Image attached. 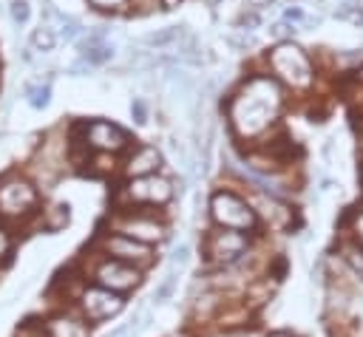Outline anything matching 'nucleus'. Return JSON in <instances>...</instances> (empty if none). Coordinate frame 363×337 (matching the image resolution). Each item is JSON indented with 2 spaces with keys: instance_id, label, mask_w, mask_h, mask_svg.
Here are the masks:
<instances>
[{
  "instance_id": "1",
  "label": "nucleus",
  "mask_w": 363,
  "mask_h": 337,
  "mask_svg": "<svg viewBox=\"0 0 363 337\" xmlns=\"http://www.w3.org/2000/svg\"><path fill=\"white\" fill-rule=\"evenodd\" d=\"M281 88L272 76H252L230 102V119L241 133H258L275 119Z\"/></svg>"
},
{
  "instance_id": "2",
  "label": "nucleus",
  "mask_w": 363,
  "mask_h": 337,
  "mask_svg": "<svg viewBox=\"0 0 363 337\" xmlns=\"http://www.w3.org/2000/svg\"><path fill=\"white\" fill-rule=\"evenodd\" d=\"M269 65H272V71H275L281 79H286V82H292V85H306L309 76H312V68H309L306 54H303L298 45H292V42L275 45V48L269 51Z\"/></svg>"
},
{
  "instance_id": "3",
  "label": "nucleus",
  "mask_w": 363,
  "mask_h": 337,
  "mask_svg": "<svg viewBox=\"0 0 363 337\" xmlns=\"http://www.w3.org/2000/svg\"><path fill=\"white\" fill-rule=\"evenodd\" d=\"M210 212H213V221L221 224V227H227V229H247V227L255 224L252 210L247 207V201L238 198V195L230 193V190H221V193L213 195Z\"/></svg>"
},
{
  "instance_id": "4",
  "label": "nucleus",
  "mask_w": 363,
  "mask_h": 337,
  "mask_svg": "<svg viewBox=\"0 0 363 337\" xmlns=\"http://www.w3.org/2000/svg\"><path fill=\"white\" fill-rule=\"evenodd\" d=\"M34 204H37V190L31 181H26L20 176H6L0 181V212L3 215L17 218V215L28 212Z\"/></svg>"
},
{
  "instance_id": "5",
  "label": "nucleus",
  "mask_w": 363,
  "mask_h": 337,
  "mask_svg": "<svg viewBox=\"0 0 363 337\" xmlns=\"http://www.w3.org/2000/svg\"><path fill=\"white\" fill-rule=\"evenodd\" d=\"M82 130H85L82 142L88 147H94V150H102V153H116L130 142L128 133L119 125L108 122V119H91V122L82 125Z\"/></svg>"
},
{
  "instance_id": "6",
  "label": "nucleus",
  "mask_w": 363,
  "mask_h": 337,
  "mask_svg": "<svg viewBox=\"0 0 363 337\" xmlns=\"http://www.w3.org/2000/svg\"><path fill=\"white\" fill-rule=\"evenodd\" d=\"M128 195L133 201H147V204H167L173 195V187L162 176H139L128 184Z\"/></svg>"
},
{
  "instance_id": "7",
  "label": "nucleus",
  "mask_w": 363,
  "mask_h": 337,
  "mask_svg": "<svg viewBox=\"0 0 363 337\" xmlns=\"http://www.w3.org/2000/svg\"><path fill=\"white\" fill-rule=\"evenodd\" d=\"M96 280H99V286L102 289H119V292H125V289H133L136 283H139V272L133 269V266H128V263H122V261H105L99 269H96Z\"/></svg>"
},
{
  "instance_id": "8",
  "label": "nucleus",
  "mask_w": 363,
  "mask_h": 337,
  "mask_svg": "<svg viewBox=\"0 0 363 337\" xmlns=\"http://www.w3.org/2000/svg\"><path fill=\"white\" fill-rule=\"evenodd\" d=\"M247 249V238L235 229H218L207 238V255L216 261H233Z\"/></svg>"
},
{
  "instance_id": "9",
  "label": "nucleus",
  "mask_w": 363,
  "mask_h": 337,
  "mask_svg": "<svg viewBox=\"0 0 363 337\" xmlns=\"http://www.w3.org/2000/svg\"><path fill=\"white\" fill-rule=\"evenodd\" d=\"M82 309L91 320H105V317L122 312V297L108 289H88L82 295Z\"/></svg>"
},
{
  "instance_id": "10",
  "label": "nucleus",
  "mask_w": 363,
  "mask_h": 337,
  "mask_svg": "<svg viewBox=\"0 0 363 337\" xmlns=\"http://www.w3.org/2000/svg\"><path fill=\"white\" fill-rule=\"evenodd\" d=\"M162 164V153L156 150V147H150V144H142V147H136L133 153H130V159H128V176H153V170Z\"/></svg>"
},
{
  "instance_id": "11",
  "label": "nucleus",
  "mask_w": 363,
  "mask_h": 337,
  "mask_svg": "<svg viewBox=\"0 0 363 337\" xmlns=\"http://www.w3.org/2000/svg\"><path fill=\"white\" fill-rule=\"evenodd\" d=\"M182 40H187V28L184 25H167V28H159V31H150L142 37V45L153 48V51H164V48H176Z\"/></svg>"
},
{
  "instance_id": "12",
  "label": "nucleus",
  "mask_w": 363,
  "mask_h": 337,
  "mask_svg": "<svg viewBox=\"0 0 363 337\" xmlns=\"http://www.w3.org/2000/svg\"><path fill=\"white\" fill-rule=\"evenodd\" d=\"M108 252H113L116 258H125V261H147L150 258V249L133 238H125V235H113L108 238Z\"/></svg>"
},
{
  "instance_id": "13",
  "label": "nucleus",
  "mask_w": 363,
  "mask_h": 337,
  "mask_svg": "<svg viewBox=\"0 0 363 337\" xmlns=\"http://www.w3.org/2000/svg\"><path fill=\"white\" fill-rule=\"evenodd\" d=\"M48 331H51V337H91L88 326H82L74 317H54V320H48Z\"/></svg>"
},
{
  "instance_id": "14",
  "label": "nucleus",
  "mask_w": 363,
  "mask_h": 337,
  "mask_svg": "<svg viewBox=\"0 0 363 337\" xmlns=\"http://www.w3.org/2000/svg\"><path fill=\"white\" fill-rule=\"evenodd\" d=\"M125 232L130 235V238H145V241H159L162 238V224H156V221H150V218H130V221H125Z\"/></svg>"
},
{
  "instance_id": "15",
  "label": "nucleus",
  "mask_w": 363,
  "mask_h": 337,
  "mask_svg": "<svg viewBox=\"0 0 363 337\" xmlns=\"http://www.w3.org/2000/svg\"><path fill=\"white\" fill-rule=\"evenodd\" d=\"M31 45H34L37 51H51V48L57 45V34H54L48 25H40V28L31 34Z\"/></svg>"
},
{
  "instance_id": "16",
  "label": "nucleus",
  "mask_w": 363,
  "mask_h": 337,
  "mask_svg": "<svg viewBox=\"0 0 363 337\" xmlns=\"http://www.w3.org/2000/svg\"><path fill=\"white\" fill-rule=\"evenodd\" d=\"M26 96H28V105L34 110H43L51 102V88L48 85H34V88H26Z\"/></svg>"
},
{
  "instance_id": "17",
  "label": "nucleus",
  "mask_w": 363,
  "mask_h": 337,
  "mask_svg": "<svg viewBox=\"0 0 363 337\" xmlns=\"http://www.w3.org/2000/svg\"><path fill=\"white\" fill-rule=\"evenodd\" d=\"M113 57V48L108 45V42H99L96 48H88V51H82V59L94 68V65H99V62H105V59H111Z\"/></svg>"
},
{
  "instance_id": "18",
  "label": "nucleus",
  "mask_w": 363,
  "mask_h": 337,
  "mask_svg": "<svg viewBox=\"0 0 363 337\" xmlns=\"http://www.w3.org/2000/svg\"><path fill=\"white\" fill-rule=\"evenodd\" d=\"M173 286H176V266H170L167 269V275H164V280H162V286L153 292V300L156 303H164L167 297H170V292H173Z\"/></svg>"
},
{
  "instance_id": "19",
  "label": "nucleus",
  "mask_w": 363,
  "mask_h": 337,
  "mask_svg": "<svg viewBox=\"0 0 363 337\" xmlns=\"http://www.w3.org/2000/svg\"><path fill=\"white\" fill-rule=\"evenodd\" d=\"M51 221H45V229H51V232H57L60 227H65L68 224V204H57V207H51Z\"/></svg>"
},
{
  "instance_id": "20",
  "label": "nucleus",
  "mask_w": 363,
  "mask_h": 337,
  "mask_svg": "<svg viewBox=\"0 0 363 337\" xmlns=\"http://www.w3.org/2000/svg\"><path fill=\"white\" fill-rule=\"evenodd\" d=\"M11 20L14 23H26L28 20V14H31V8H28V0H11Z\"/></svg>"
},
{
  "instance_id": "21",
  "label": "nucleus",
  "mask_w": 363,
  "mask_h": 337,
  "mask_svg": "<svg viewBox=\"0 0 363 337\" xmlns=\"http://www.w3.org/2000/svg\"><path fill=\"white\" fill-rule=\"evenodd\" d=\"M130 116L136 119V125H147V108L142 99H133L130 102Z\"/></svg>"
},
{
  "instance_id": "22",
  "label": "nucleus",
  "mask_w": 363,
  "mask_h": 337,
  "mask_svg": "<svg viewBox=\"0 0 363 337\" xmlns=\"http://www.w3.org/2000/svg\"><path fill=\"white\" fill-rule=\"evenodd\" d=\"M227 42H230V45H233L235 51H247L252 40H250V34L244 31V34H230V37H227Z\"/></svg>"
},
{
  "instance_id": "23",
  "label": "nucleus",
  "mask_w": 363,
  "mask_h": 337,
  "mask_svg": "<svg viewBox=\"0 0 363 337\" xmlns=\"http://www.w3.org/2000/svg\"><path fill=\"white\" fill-rule=\"evenodd\" d=\"M346 261H349L352 269L363 278V252H360V249H346Z\"/></svg>"
},
{
  "instance_id": "24",
  "label": "nucleus",
  "mask_w": 363,
  "mask_h": 337,
  "mask_svg": "<svg viewBox=\"0 0 363 337\" xmlns=\"http://www.w3.org/2000/svg\"><path fill=\"white\" fill-rule=\"evenodd\" d=\"M261 20H258V14L255 11H244L241 17H238V25H241V31H250V28H255Z\"/></svg>"
},
{
  "instance_id": "25",
  "label": "nucleus",
  "mask_w": 363,
  "mask_h": 337,
  "mask_svg": "<svg viewBox=\"0 0 363 337\" xmlns=\"http://www.w3.org/2000/svg\"><path fill=\"white\" fill-rule=\"evenodd\" d=\"M187 252H190V249H187V244L176 246V249H173V255H170V266H182V263L187 261Z\"/></svg>"
},
{
  "instance_id": "26",
  "label": "nucleus",
  "mask_w": 363,
  "mask_h": 337,
  "mask_svg": "<svg viewBox=\"0 0 363 337\" xmlns=\"http://www.w3.org/2000/svg\"><path fill=\"white\" fill-rule=\"evenodd\" d=\"M94 8H102V11H111V8H122L125 0H88Z\"/></svg>"
},
{
  "instance_id": "27",
  "label": "nucleus",
  "mask_w": 363,
  "mask_h": 337,
  "mask_svg": "<svg viewBox=\"0 0 363 337\" xmlns=\"http://www.w3.org/2000/svg\"><path fill=\"white\" fill-rule=\"evenodd\" d=\"M272 6H275L272 0H247V11H255V14L264 8H272Z\"/></svg>"
},
{
  "instance_id": "28",
  "label": "nucleus",
  "mask_w": 363,
  "mask_h": 337,
  "mask_svg": "<svg viewBox=\"0 0 363 337\" xmlns=\"http://www.w3.org/2000/svg\"><path fill=\"white\" fill-rule=\"evenodd\" d=\"M68 74H74V76H82V74H91V65H88L85 59H79V62H74V65H68Z\"/></svg>"
},
{
  "instance_id": "29",
  "label": "nucleus",
  "mask_w": 363,
  "mask_h": 337,
  "mask_svg": "<svg viewBox=\"0 0 363 337\" xmlns=\"http://www.w3.org/2000/svg\"><path fill=\"white\" fill-rule=\"evenodd\" d=\"M272 34H275V37H289L292 28H289L286 23H278V25H272Z\"/></svg>"
},
{
  "instance_id": "30",
  "label": "nucleus",
  "mask_w": 363,
  "mask_h": 337,
  "mask_svg": "<svg viewBox=\"0 0 363 337\" xmlns=\"http://www.w3.org/2000/svg\"><path fill=\"white\" fill-rule=\"evenodd\" d=\"M286 20H303V11L301 8H286Z\"/></svg>"
},
{
  "instance_id": "31",
  "label": "nucleus",
  "mask_w": 363,
  "mask_h": 337,
  "mask_svg": "<svg viewBox=\"0 0 363 337\" xmlns=\"http://www.w3.org/2000/svg\"><path fill=\"white\" fill-rule=\"evenodd\" d=\"M9 252V235L0 229V255H6Z\"/></svg>"
},
{
  "instance_id": "32",
  "label": "nucleus",
  "mask_w": 363,
  "mask_h": 337,
  "mask_svg": "<svg viewBox=\"0 0 363 337\" xmlns=\"http://www.w3.org/2000/svg\"><path fill=\"white\" fill-rule=\"evenodd\" d=\"M176 3H182V0H162L164 8H176Z\"/></svg>"
},
{
  "instance_id": "33",
  "label": "nucleus",
  "mask_w": 363,
  "mask_h": 337,
  "mask_svg": "<svg viewBox=\"0 0 363 337\" xmlns=\"http://www.w3.org/2000/svg\"><path fill=\"white\" fill-rule=\"evenodd\" d=\"M207 3H210V6H216V3H218V0H207Z\"/></svg>"
},
{
  "instance_id": "34",
  "label": "nucleus",
  "mask_w": 363,
  "mask_h": 337,
  "mask_svg": "<svg viewBox=\"0 0 363 337\" xmlns=\"http://www.w3.org/2000/svg\"><path fill=\"white\" fill-rule=\"evenodd\" d=\"M272 337H286V334H272Z\"/></svg>"
}]
</instances>
